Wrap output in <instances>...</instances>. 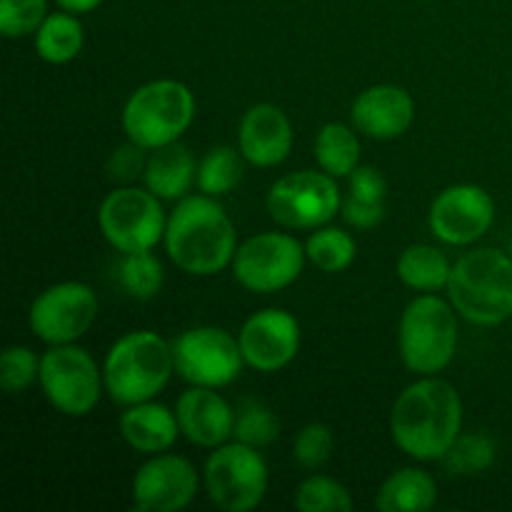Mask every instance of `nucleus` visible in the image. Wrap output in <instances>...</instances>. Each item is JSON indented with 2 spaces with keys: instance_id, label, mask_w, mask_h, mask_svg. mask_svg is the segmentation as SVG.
Wrapping results in <instances>:
<instances>
[{
  "instance_id": "obj_12",
  "label": "nucleus",
  "mask_w": 512,
  "mask_h": 512,
  "mask_svg": "<svg viewBox=\"0 0 512 512\" xmlns=\"http://www.w3.org/2000/svg\"><path fill=\"white\" fill-rule=\"evenodd\" d=\"M175 373L190 385L225 388L240 378L245 358L240 343L220 328H190L173 343Z\"/></svg>"
},
{
  "instance_id": "obj_5",
  "label": "nucleus",
  "mask_w": 512,
  "mask_h": 512,
  "mask_svg": "<svg viewBox=\"0 0 512 512\" xmlns=\"http://www.w3.org/2000/svg\"><path fill=\"white\" fill-rule=\"evenodd\" d=\"M195 118V98L180 80H153L135 90L123 108L128 140L145 150L178 143Z\"/></svg>"
},
{
  "instance_id": "obj_25",
  "label": "nucleus",
  "mask_w": 512,
  "mask_h": 512,
  "mask_svg": "<svg viewBox=\"0 0 512 512\" xmlns=\"http://www.w3.org/2000/svg\"><path fill=\"white\" fill-rule=\"evenodd\" d=\"M450 270H453V265L433 245H410L398 260V278L408 288L423 290V293L448 288Z\"/></svg>"
},
{
  "instance_id": "obj_27",
  "label": "nucleus",
  "mask_w": 512,
  "mask_h": 512,
  "mask_svg": "<svg viewBox=\"0 0 512 512\" xmlns=\"http://www.w3.org/2000/svg\"><path fill=\"white\" fill-rule=\"evenodd\" d=\"M240 180H243V153L230 145H220L200 160L195 185L200 188V193L220 198V195L233 193Z\"/></svg>"
},
{
  "instance_id": "obj_3",
  "label": "nucleus",
  "mask_w": 512,
  "mask_h": 512,
  "mask_svg": "<svg viewBox=\"0 0 512 512\" xmlns=\"http://www.w3.org/2000/svg\"><path fill=\"white\" fill-rule=\"evenodd\" d=\"M448 298L470 323H505L512 315V255L495 248L465 253L450 270Z\"/></svg>"
},
{
  "instance_id": "obj_16",
  "label": "nucleus",
  "mask_w": 512,
  "mask_h": 512,
  "mask_svg": "<svg viewBox=\"0 0 512 512\" xmlns=\"http://www.w3.org/2000/svg\"><path fill=\"white\" fill-rule=\"evenodd\" d=\"M238 343L245 365L260 373H275L298 355L300 323L288 310H260L245 320Z\"/></svg>"
},
{
  "instance_id": "obj_8",
  "label": "nucleus",
  "mask_w": 512,
  "mask_h": 512,
  "mask_svg": "<svg viewBox=\"0 0 512 512\" xmlns=\"http://www.w3.org/2000/svg\"><path fill=\"white\" fill-rule=\"evenodd\" d=\"M205 490L220 510L250 512L268 493V465L253 445H220L205 463Z\"/></svg>"
},
{
  "instance_id": "obj_29",
  "label": "nucleus",
  "mask_w": 512,
  "mask_h": 512,
  "mask_svg": "<svg viewBox=\"0 0 512 512\" xmlns=\"http://www.w3.org/2000/svg\"><path fill=\"white\" fill-rule=\"evenodd\" d=\"M118 278L130 298L150 300L160 293V288H163L165 270L150 250H143V253L123 255V263H120L118 268Z\"/></svg>"
},
{
  "instance_id": "obj_34",
  "label": "nucleus",
  "mask_w": 512,
  "mask_h": 512,
  "mask_svg": "<svg viewBox=\"0 0 512 512\" xmlns=\"http://www.w3.org/2000/svg\"><path fill=\"white\" fill-rule=\"evenodd\" d=\"M40 378V360L38 355L23 345H10L0 355V385L5 393L18 395Z\"/></svg>"
},
{
  "instance_id": "obj_6",
  "label": "nucleus",
  "mask_w": 512,
  "mask_h": 512,
  "mask_svg": "<svg viewBox=\"0 0 512 512\" xmlns=\"http://www.w3.org/2000/svg\"><path fill=\"white\" fill-rule=\"evenodd\" d=\"M398 343L405 368L418 375L440 373L458 350V310L438 295H420L400 318Z\"/></svg>"
},
{
  "instance_id": "obj_22",
  "label": "nucleus",
  "mask_w": 512,
  "mask_h": 512,
  "mask_svg": "<svg viewBox=\"0 0 512 512\" xmlns=\"http://www.w3.org/2000/svg\"><path fill=\"white\" fill-rule=\"evenodd\" d=\"M350 178L348 198L343 200V218L345 223L358 230H370L385 218V195H388V183L383 173L370 165H358Z\"/></svg>"
},
{
  "instance_id": "obj_20",
  "label": "nucleus",
  "mask_w": 512,
  "mask_h": 512,
  "mask_svg": "<svg viewBox=\"0 0 512 512\" xmlns=\"http://www.w3.org/2000/svg\"><path fill=\"white\" fill-rule=\"evenodd\" d=\"M178 415L165 405L138 403L120 415V435L138 453H165L178 440Z\"/></svg>"
},
{
  "instance_id": "obj_24",
  "label": "nucleus",
  "mask_w": 512,
  "mask_h": 512,
  "mask_svg": "<svg viewBox=\"0 0 512 512\" xmlns=\"http://www.w3.org/2000/svg\"><path fill=\"white\" fill-rule=\"evenodd\" d=\"M83 43V25L75 18V13H68V10L48 15L45 23L38 28V33H35L38 58L50 65H65L73 58H78Z\"/></svg>"
},
{
  "instance_id": "obj_13",
  "label": "nucleus",
  "mask_w": 512,
  "mask_h": 512,
  "mask_svg": "<svg viewBox=\"0 0 512 512\" xmlns=\"http://www.w3.org/2000/svg\"><path fill=\"white\" fill-rule=\"evenodd\" d=\"M98 315V295L85 283H58L33 300L28 313L35 338L48 345L75 343Z\"/></svg>"
},
{
  "instance_id": "obj_31",
  "label": "nucleus",
  "mask_w": 512,
  "mask_h": 512,
  "mask_svg": "<svg viewBox=\"0 0 512 512\" xmlns=\"http://www.w3.org/2000/svg\"><path fill=\"white\" fill-rule=\"evenodd\" d=\"M280 433V420L273 410L258 400H245L235 415V433L238 443L253 445V448H265L273 443Z\"/></svg>"
},
{
  "instance_id": "obj_14",
  "label": "nucleus",
  "mask_w": 512,
  "mask_h": 512,
  "mask_svg": "<svg viewBox=\"0 0 512 512\" xmlns=\"http://www.w3.org/2000/svg\"><path fill=\"white\" fill-rule=\"evenodd\" d=\"M495 218L493 198L478 185H450L430 205V230L448 245L483 238Z\"/></svg>"
},
{
  "instance_id": "obj_4",
  "label": "nucleus",
  "mask_w": 512,
  "mask_h": 512,
  "mask_svg": "<svg viewBox=\"0 0 512 512\" xmlns=\"http://www.w3.org/2000/svg\"><path fill=\"white\" fill-rule=\"evenodd\" d=\"M173 370V345L158 333L138 330L110 348L103 365V383L115 403L130 408L153 400L168 385Z\"/></svg>"
},
{
  "instance_id": "obj_10",
  "label": "nucleus",
  "mask_w": 512,
  "mask_h": 512,
  "mask_svg": "<svg viewBox=\"0 0 512 512\" xmlns=\"http://www.w3.org/2000/svg\"><path fill=\"white\" fill-rule=\"evenodd\" d=\"M340 190L333 175L303 170L280 178L268 193V213L290 230H315L338 215Z\"/></svg>"
},
{
  "instance_id": "obj_15",
  "label": "nucleus",
  "mask_w": 512,
  "mask_h": 512,
  "mask_svg": "<svg viewBox=\"0 0 512 512\" xmlns=\"http://www.w3.org/2000/svg\"><path fill=\"white\" fill-rule=\"evenodd\" d=\"M198 493V470L180 455H158L140 465L133 478V508L175 512L188 508Z\"/></svg>"
},
{
  "instance_id": "obj_30",
  "label": "nucleus",
  "mask_w": 512,
  "mask_h": 512,
  "mask_svg": "<svg viewBox=\"0 0 512 512\" xmlns=\"http://www.w3.org/2000/svg\"><path fill=\"white\" fill-rule=\"evenodd\" d=\"M293 505L300 512H350L353 498L345 485L323 478V475H313L295 490Z\"/></svg>"
},
{
  "instance_id": "obj_35",
  "label": "nucleus",
  "mask_w": 512,
  "mask_h": 512,
  "mask_svg": "<svg viewBox=\"0 0 512 512\" xmlns=\"http://www.w3.org/2000/svg\"><path fill=\"white\" fill-rule=\"evenodd\" d=\"M330 453H333V433H330L328 425L313 423L300 430L298 438H295L293 455L303 468H320V465L328 463Z\"/></svg>"
},
{
  "instance_id": "obj_32",
  "label": "nucleus",
  "mask_w": 512,
  "mask_h": 512,
  "mask_svg": "<svg viewBox=\"0 0 512 512\" xmlns=\"http://www.w3.org/2000/svg\"><path fill=\"white\" fill-rule=\"evenodd\" d=\"M443 460L450 473L480 475L495 463V443L483 433L460 435Z\"/></svg>"
},
{
  "instance_id": "obj_37",
  "label": "nucleus",
  "mask_w": 512,
  "mask_h": 512,
  "mask_svg": "<svg viewBox=\"0 0 512 512\" xmlns=\"http://www.w3.org/2000/svg\"><path fill=\"white\" fill-rule=\"evenodd\" d=\"M55 3L60 5V10H68V13L83 15V13H90V10H95L98 5H103L105 0H55Z\"/></svg>"
},
{
  "instance_id": "obj_18",
  "label": "nucleus",
  "mask_w": 512,
  "mask_h": 512,
  "mask_svg": "<svg viewBox=\"0 0 512 512\" xmlns=\"http://www.w3.org/2000/svg\"><path fill=\"white\" fill-rule=\"evenodd\" d=\"M240 153L258 168L280 165L293 150V128L278 105L258 103L248 108L238 128Z\"/></svg>"
},
{
  "instance_id": "obj_26",
  "label": "nucleus",
  "mask_w": 512,
  "mask_h": 512,
  "mask_svg": "<svg viewBox=\"0 0 512 512\" xmlns=\"http://www.w3.org/2000/svg\"><path fill=\"white\" fill-rule=\"evenodd\" d=\"M315 160L333 178H345L360 165V140L343 123H328L315 140Z\"/></svg>"
},
{
  "instance_id": "obj_36",
  "label": "nucleus",
  "mask_w": 512,
  "mask_h": 512,
  "mask_svg": "<svg viewBox=\"0 0 512 512\" xmlns=\"http://www.w3.org/2000/svg\"><path fill=\"white\" fill-rule=\"evenodd\" d=\"M145 168H148L145 148L133 143V140L128 145L115 148L108 158V178L118 185H130L138 178H143Z\"/></svg>"
},
{
  "instance_id": "obj_19",
  "label": "nucleus",
  "mask_w": 512,
  "mask_h": 512,
  "mask_svg": "<svg viewBox=\"0 0 512 512\" xmlns=\"http://www.w3.org/2000/svg\"><path fill=\"white\" fill-rule=\"evenodd\" d=\"M350 118L355 130L368 138L393 140L413 125L415 103L398 85H373L355 98Z\"/></svg>"
},
{
  "instance_id": "obj_2",
  "label": "nucleus",
  "mask_w": 512,
  "mask_h": 512,
  "mask_svg": "<svg viewBox=\"0 0 512 512\" xmlns=\"http://www.w3.org/2000/svg\"><path fill=\"white\" fill-rule=\"evenodd\" d=\"M170 260L188 275H215L233 263L238 240L228 213L210 195L180 200L165 228Z\"/></svg>"
},
{
  "instance_id": "obj_21",
  "label": "nucleus",
  "mask_w": 512,
  "mask_h": 512,
  "mask_svg": "<svg viewBox=\"0 0 512 512\" xmlns=\"http://www.w3.org/2000/svg\"><path fill=\"white\" fill-rule=\"evenodd\" d=\"M195 178H198V165H195L193 153L178 143L155 150L143 175L145 188L158 195L160 200L185 198Z\"/></svg>"
},
{
  "instance_id": "obj_7",
  "label": "nucleus",
  "mask_w": 512,
  "mask_h": 512,
  "mask_svg": "<svg viewBox=\"0 0 512 512\" xmlns=\"http://www.w3.org/2000/svg\"><path fill=\"white\" fill-rule=\"evenodd\" d=\"M98 223L105 240L123 255L153 250L168 228L158 195L130 185H120L100 203Z\"/></svg>"
},
{
  "instance_id": "obj_9",
  "label": "nucleus",
  "mask_w": 512,
  "mask_h": 512,
  "mask_svg": "<svg viewBox=\"0 0 512 512\" xmlns=\"http://www.w3.org/2000/svg\"><path fill=\"white\" fill-rule=\"evenodd\" d=\"M40 385L58 413L83 418L100 400V370L88 350L53 345L40 358Z\"/></svg>"
},
{
  "instance_id": "obj_38",
  "label": "nucleus",
  "mask_w": 512,
  "mask_h": 512,
  "mask_svg": "<svg viewBox=\"0 0 512 512\" xmlns=\"http://www.w3.org/2000/svg\"><path fill=\"white\" fill-rule=\"evenodd\" d=\"M510 255H512V245H510Z\"/></svg>"
},
{
  "instance_id": "obj_33",
  "label": "nucleus",
  "mask_w": 512,
  "mask_h": 512,
  "mask_svg": "<svg viewBox=\"0 0 512 512\" xmlns=\"http://www.w3.org/2000/svg\"><path fill=\"white\" fill-rule=\"evenodd\" d=\"M48 18V0H0V33L25 38L38 33Z\"/></svg>"
},
{
  "instance_id": "obj_17",
  "label": "nucleus",
  "mask_w": 512,
  "mask_h": 512,
  "mask_svg": "<svg viewBox=\"0 0 512 512\" xmlns=\"http://www.w3.org/2000/svg\"><path fill=\"white\" fill-rule=\"evenodd\" d=\"M180 433L200 448H220L235 433V410L220 398L215 388L193 385L175 405Z\"/></svg>"
},
{
  "instance_id": "obj_28",
  "label": "nucleus",
  "mask_w": 512,
  "mask_h": 512,
  "mask_svg": "<svg viewBox=\"0 0 512 512\" xmlns=\"http://www.w3.org/2000/svg\"><path fill=\"white\" fill-rule=\"evenodd\" d=\"M305 253L310 263L323 273H340L353 265L358 248H355V240L340 228H315V233L305 243Z\"/></svg>"
},
{
  "instance_id": "obj_11",
  "label": "nucleus",
  "mask_w": 512,
  "mask_h": 512,
  "mask_svg": "<svg viewBox=\"0 0 512 512\" xmlns=\"http://www.w3.org/2000/svg\"><path fill=\"white\" fill-rule=\"evenodd\" d=\"M305 258V245H300L293 235L260 233L235 250L233 275L253 293H275L300 278Z\"/></svg>"
},
{
  "instance_id": "obj_1",
  "label": "nucleus",
  "mask_w": 512,
  "mask_h": 512,
  "mask_svg": "<svg viewBox=\"0 0 512 512\" xmlns=\"http://www.w3.org/2000/svg\"><path fill=\"white\" fill-rule=\"evenodd\" d=\"M463 428V403L448 380L425 375L395 400L390 433L410 458L443 460Z\"/></svg>"
},
{
  "instance_id": "obj_23",
  "label": "nucleus",
  "mask_w": 512,
  "mask_h": 512,
  "mask_svg": "<svg viewBox=\"0 0 512 512\" xmlns=\"http://www.w3.org/2000/svg\"><path fill=\"white\" fill-rule=\"evenodd\" d=\"M438 503V485L425 470L403 468L390 475L375 498L383 512H425Z\"/></svg>"
}]
</instances>
